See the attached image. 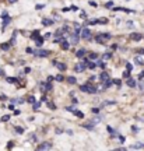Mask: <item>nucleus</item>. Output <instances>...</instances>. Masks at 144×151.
<instances>
[{"label": "nucleus", "mask_w": 144, "mask_h": 151, "mask_svg": "<svg viewBox=\"0 0 144 151\" xmlns=\"http://www.w3.org/2000/svg\"><path fill=\"white\" fill-rule=\"evenodd\" d=\"M67 41H69L71 45H76V43H78V41H80V34L71 32L69 37H67Z\"/></svg>", "instance_id": "f257e3e1"}, {"label": "nucleus", "mask_w": 144, "mask_h": 151, "mask_svg": "<svg viewBox=\"0 0 144 151\" xmlns=\"http://www.w3.org/2000/svg\"><path fill=\"white\" fill-rule=\"evenodd\" d=\"M94 39H95L96 43H105V41L111 39V35H109V34H99V35H96Z\"/></svg>", "instance_id": "f03ea898"}, {"label": "nucleus", "mask_w": 144, "mask_h": 151, "mask_svg": "<svg viewBox=\"0 0 144 151\" xmlns=\"http://www.w3.org/2000/svg\"><path fill=\"white\" fill-rule=\"evenodd\" d=\"M80 90L83 92H88V94H95L96 92V88L94 86H90V84H86V86H81Z\"/></svg>", "instance_id": "7ed1b4c3"}, {"label": "nucleus", "mask_w": 144, "mask_h": 151, "mask_svg": "<svg viewBox=\"0 0 144 151\" xmlns=\"http://www.w3.org/2000/svg\"><path fill=\"white\" fill-rule=\"evenodd\" d=\"M53 146H52V143H48V141H45V143H41V144H38L37 150L39 151H43V150H52Z\"/></svg>", "instance_id": "20e7f679"}, {"label": "nucleus", "mask_w": 144, "mask_h": 151, "mask_svg": "<svg viewBox=\"0 0 144 151\" xmlns=\"http://www.w3.org/2000/svg\"><path fill=\"white\" fill-rule=\"evenodd\" d=\"M34 55L38 56V58H48L49 50H45V49H37V50H34Z\"/></svg>", "instance_id": "39448f33"}, {"label": "nucleus", "mask_w": 144, "mask_h": 151, "mask_svg": "<svg viewBox=\"0 0 144 151\" xmlns=\"http://www.w3.org/2000/svg\"><path fill=\"white\" fill-rule=\"evenodd\" d=\"M80 37L83 38V39H91V31L88 28H81Z\"/></svg>", "instance_id": "423d86ee"}, {"label": "nucleus", "mask_w": 144, "mask_h": 151, "mask_svg": "<svg viewBox=\"0 0 144 151\" xmlns=\"http://www.w3.org/2000/svg\"><path fill=\"white\" fill-rule=\"evenodd\" d=\"M87 69V63L86 62H81V63H78V65H76L74 70L77 71V73H83V71Z\"/></svg>", "instance_id": "0eeeda50"}, {"label": "nucleus", "mask_w": 144, "mask_h": 151, "mask_svg": "<svg viewBox=\"0 0 144 151\" xmlns=\"http://www.w3.org/2000/svg\"><path fill=\"white\" fill-rule=\"evenodd\" d=\"M130 39H132V41H136V42H139V41L143 39V35L139 34V32H133V34H130Z\"/></svg>", "instance_id": "6e6552de"}, {"label": "nucleus", "mask_w": 144, "mask_h": 151, "mask_svg": "<svg viewBox=\"0 0 144 151\" xmlns=\"http://www.w3.org/2000/svg\"><path fill=\"white\" fill-rule=\"evenodd\" d=\"M99 80L102 81V83H105V81L109 80V74H108L107 71H102L101 74H99Z\"/></svg>", "instance_id": "1a4fd4ad"}, {"label": "nucleus", "mask_w": 144, "mask_h": 151, "mask_svg": "<svg viewBox=\"0 0 144 151\" xmlns=\"http://www.w3.org/2000/svg\"><path fill=\"white\" fill-rule=\"evenodd\" d=\"M10 21H11V17H9V16L3 17V25H1V28L4 29V28H6V25H7V24H10Z\"/></svg>", "instance_id": "9d476101"}, {"label": "nucleus", "mask_w": 144, "mask_h": 151, "mask_svg": "<svg viewBox=\"0 0 144 151\" xmlns=\"http://www.w3.org/2000/svg\"><path fill=\"white\" fill-rule=\"evenodd\" d=\"M126 86H127V87H132V88H134V87H136V81H134L133 78H130V77H129L127 80H126Z\"/></svg>", "instance_id": "9b49d317"}, {"label": "nucleus", "mask_w": 144, "mask_h": 151, "mask_svg": "<svg viewBox=\"0 0 144 151\" xmlns=\"http://www.w3.org/2000/svg\"><path fill=\"white\" fill-rule=\"evenodd\" d=\"M130 148H132V150H143V148H144V144H141V143H137V144L130 146Z\"/></svg>", "instance_id": "f8f14e48"}, {"label": "nucleus", "mask_w": 144, "mask_h": 151, "mask_svg": "<svg viewBox=\"0 0 144 151\" xmlns=\"http://www.w3.org/2000/svg\"><path fill=\"white\" fill-rule=\"evenodd\" d=\"M84 55H86V49H78L77 53H76V56H77L78 59H81V58H84Z\"/></svg>", "instance_id": "ddd939ff"}, {"label": "nucleus", "mask_w": 144, "mask_h": 151, "mask_svg": "<svg viewBox=\"0 0 144 151\" xmlns=\"http://www.w3.org/2000/svg\"><path fill=\"white\" fill-rule=\"evenodd\" d=\"M64 41H66V38L60 35V37H56V38H55V41H53V42H55V43H63Z\"/></svg>", "instance_id": "4468645a"}, {"label": "nucleus", "mask_w": 144, "mask_h": 151, "mask_svg": "<svg viewBox=\"0 0 144 151\" xmlns=\"http://www.w3.org/2000/svg\"><path fill=\"white\" fill-rule=\"evenodd\" d=\"M35 43H37L38 48H41V46H42V43H43V38H41V37L35 38Z\"/></svg>", "instance_id": "2eb2a0df"}, {"label": "nucleus", "mask_w": 144, "mask_h": 151, "mask_svg": "<svg viewBox=\"0 0 144 151\" xmlns=\"http://www.w3.org/2000/svg\"><path fill=\"white\" fill-rule=\"evenodd\" d=\"M96 66H98V65H96V63H94V62H87V67H88V69H91V70H94Z\"/></svg>", "instance_id": "dca6fc26"}, {"label": "nucleus", "mask_w": 144, "mask_h": 151, "mask_svg": "<svg viewBox=\"0 0 144 151\" xmlns=\"http://www.w3.org/2000/svg\"><path fill=\"white\" fill-rule=\"evenodd\" d=\"M96 65L99 66L102 70H105V67H107V65H105V60H104V59H102V60H98V63H96Z\"/></svg>", "instance_id": "f3484780"}, {"label": "nucleus", "mask_w": 144, "mask_h": 151, "mask_svg": "<svg viewBox=\"0 0 144 151\" xmlns=\"http://www.w3.org/2000/svg\"><path fill=\"white\" fill-rule=\"evenodd\" d=\"M134 62H136L137 65H144L143 58H140V56H136V58H134Z\"/></svg>", "instance_id": "a211bd4d"}, {"label": "nucleus", "mask_w": 144, "mask_h": 151, "mask_svg": "<svg viewBox=\"0 0 144 151\" xmlns=\"http://www.w3.org/2000/svg\"><path fill=\"white\" fill-rule=\"evenodd\" d=\"M56 66H58V69H59L60 71H64L66 69H67V66L64 65V63H59V65H56Z\"/></svg>", "instance_id": "6ab92c4d"}, {"label": "nucleus", "mask_w": 144, "mask_h": 151, "mask_svg": "<svg viewBox=\"0 0 144 151\" xmlns=\"http://www.w3.org/2000/svg\"><path fill=\"white\" fill-rule=\"evenodd\" d=\"M83 127H86V129H88V130H91V132H92V130H94V124H92V123H84V124H83Z\"/></svg>", "instance_id": "aec40b11"}, {"label": "nucleus", "mask_w": 144, "mask_h": 151, "mask_svg": "<svg viewBox=\"0 0 144 151\" xmlns=\"http://www.w3.org/2000/svg\"><path fill=\"white\" fill-rule=\"evenodd\" d=\"M46 106H48L49 109H52V111H55V109H56V105H55L53 102H49V101H46Z\"/></svg>", "instance_id": "412c9836"}, {"label": "nucleus", "mask_w": 144, "mask_h": 151, "mask_svg": "<svg viewBox=\"0 0 144 151\" xmlns=\"http://www.w3.org/2000/svg\"><path fill=\"white\" fill-rule=\"evenodd\" d=\"M53 22H55L53 20H48V18H45V20L42 21V24H43V25H52Z\"/></svg>", "instance_id": "4be33fe9"}, {"label": "nucleus", "mask_w": 144, "mask_h": 151, "mask_svg": "<svg viewBox=\"0 0 144 151\" xmlns=\"http://www.w3.org/2000/svg\"><path fill=\"white\" fill-rule=\"evenodd\" d=\"M6 81H7V83H11V84H16L18 80H17L16 77H14V78H13V77H7V78H6Z\"/></svg>", "instance_id": "5701e85b"}, {"label": "nucleus", "mask_w": 144, "mask_h": 151, "mask_svg": "<svg viewBox=\"0 0 144 151\" xmlns=\"http://www.w3.org/2000/svg\"><path fill=\"white\" fill-rule=\"evenodd\" d=\"M62 48H63L64 50H67V49L70 48V42H69V41H64V42L62 43Z\"/></svg>", "instance_id": "b1692460"}, {"label": "nucleus", "mask_w": 144, "mask_h": 151, "mask_svg": "<svg viewBox=\"0 0 144 151\" xmlns=\"http://www.w3.org/2000/svg\"><path fill=\"white\" fill-rule=\"evenodd\" d=\"M111 58H112V53H111V52H107V53L102 56V59H104V60H109Z\"/></svg>", "instance_id": "393cba45"}, {"label": "nucleus", "mask_w": 144, "mask_h": 151, "mask_svg": "<svg viewBox=\"0 0 144 151\" xmlns=\"http://www.w3.org/2000/svg\"><path fill=\"white\" fill-rule=\"evenodd\" d=\"M39 108H41V102H35V104H32V109H34V111H38Z\"/></svg>", "instance_id": "a878e982"}, {"label": "nucleus", "mask_w": 144, "mask_h": 151, "mask_svg": "<svg viewBox=\"0 0 144 151\" xmlns=\"http://www.w3.org/2000/svg\"><path fill=\"white\" fill-rule=\"evenodd\" d=\"M74 115L77 116V118H80V119H83L84 118V113L83 112H80V111H74Z\"/></svg>", "instance_id": "bb28decb"}, {"label": "nucleus", "mask_w": 144, "mask_h": 151, "mask_svg": "<svg viewBox=\"0 0 144 151\" xmlns=\"http://www.w3.org/2000/svg\"><path fill=\"white\" fill-rule=\"evenodd\" d=\"M14 130H16L18 134H22V133H24V129H22V127H20V126H16V127H14Z\"/></svg>", "instance_id": "cd10ccee"}, {"label": "nucleus", "mask_w": 144, "mask_h": 151, "mask_svg": "<svg viewBox=\"0 0 144 151\" xmlns=\"http://www.w3.org/2000/svg\"><path fill=\"white\" fill-rule=\"evenodd\" d=\"M9 48H10V43H1L0 45V49H3V50H7Z\"/></svg>", "instance_id": "c85d7f7f"}, {"label": "nucleus", "mask_w": 144, "mask_h": 151, "mask_svg": "<svg viewBox=\"0 0 144 151\" xmlns=\"http://www.w3.org/2000/svg\"><path fill=\"white\" fill-rule=\"evenodd\" d=\"M99 122H101V118H94L92 120H91V123L94 124V126H95V124H98Z\"/></svg>", "instance_id": "c756f323"}, {"label": "nucleus", "mask_w": 144, "mask_h": 151, "mask_svg": "<svg viewBox=\"0 0 144 151\" xmlns=\"http://www.w3.org/2000/svg\"><path fill=\"white\" fill-rule=\"evenodd\" d=\"M98 24H108V18H98Z\"/></svg>", "instance_id": "7c9ffc66"}, {"label": "nucleus", "mask_w": 144, "mask_h": 151, "mask_svg": "<svg viewBox=\"0 0 144 151\" xmlns=\"http://www.w3.org/2000/svg\"><path fill=\"white\" fill-rule=\"evenodd\" d=\"M112 83H113V81H111V80L105 81V84H104V88H109V87L112 86Z\"/></svg>", "instance_id": "2f4dec72"}, {"label": "nucleus", "mask_w": 144, "mask_h": 151, "mask_svg": "<svg viewBox=\"0 0 144 151\" xmlns=\"http://www.w3.org/2000/svg\"><path fill=\"white\" fill-rule=\"evenodd\" d=\"M67 81H69V84H76V77H69V78H67Z\"/></svg>", "instance_id": "473e14b6"}, {"label": "nucleus", "mask_w": 144, "mask_h": 151, "mask_svg": "<svg viewBox=\"0 0 144 151\" xmlns=\"http://www.w3.org/2000/svg\"><path fill=\"white\" fill-rule=\"evenodd\" d=\"M105 7H107V9H113V1H108V3H105Z\"/></svg>", "instance_id": "72a5a7b5"}, {"label": "nucleus", "mask_w": 144, "mask_h": 151, "mask_svg": "<svg viewBox=\"0 0 144 151\" xmlns=\"http://www.w3.org/2000/svg\"><path fill=\"white\" fill-rule=\"evenodd\" d=\"M9 119H10V115H4L1 116V122H9Z\"/></svg>", "instance_id": "f704fd0d"}, {"label": "nucleus", "mask_w": 144, "mask_h": 151, "mask_svg": "<svg viewBox=\"0 0 144 151\" xmlns=\"http://www.w3.org/2000/svg\"><path fill=\"white\" fill-rule=\"evenodd\" d=\"M9 43H10V45H14V43H16V32L13 34V38L10 39V42Z\"/></svg>", "instance_id": "c9c22d12"}, {"label": "nucleus", "mask_w": 144, "mask_h": 151, "mask_svg": "<svg viewBox=\"0 0 144 151\" xmlns=\"http://www.w3.org/2000/svg\"><path fill=\"white\" fill-rule=\"evenodd\" d=\"M55 80L60 83V81H63V80H64V77H63V76H60V74H59V76H56V77H55Z\"/></svg>", "instance_id": "e433bc0d"}, {"label": "nucleus", "mask_w": 144, "mask_h": 151, "mask_svg": "<svg viewBox=\"0 0 144 151\" xmlns=\"http://www.w3.org/2000/svg\"><path fill=\"white\" fill-rule=\"evenodd\" d=\"M38 37H39V31H38V29H37L35 32H32L31 38H32V39H35V38H38Z\"/></svg>", "instance_id": "4c0bfd02"}, {"label": "nucleus", "mask_w": 144, "mask_h": 151, "mask_svg": "<svg viewBox=\"0 0 144 151\" xmlns=\"http://www.w3.org/2000/svg\"><path fill=\"white\" fill-rule=\"evenodd\" d=\"M113 84H116L117 87H120V86H122V81L119 80V78H116V80H113Z\"/></svg>", "instance_id": "58836bf2"}, {"label": "nucleus", "mask_w": 144, "mask_h": 151, "mask_svg": "<svg viewBox=\"0 0 144 151\" xmlns=\"http://www.w3.org/2000/svg\"><path fill=\"white\" fill-rule=\"evenodd\" d=\"M28 102H30V104H35V97H32V95H31V97H28Z\"/></svg>", "instance_id": "ea45409f"}, {"label": "nucleus", "mask_w": 144, "mask_h": 151, "mask_svg": "<svg viewBox=\"0 0 144 151\" xmlns=\"http://www.w3.org/2000/svg\"><path fill=\"white\" fill-rule=\"evenodd\" d=\"M96 58H98V55H96V53H90V59L91 60H95Z\"/></svg>", "instance_id": "a19ab883"}, {"label": "nucleus", "mask_w": 144, "mask_h": 151, "mask_svg": "<svg viewBox=\"0 0 144 151\" xmlns=\"http://www.w3.org/2000/svg\"><path fill=\"white\" fill-rule=\"evenodd\" d=\"M123 77H125V78H129V77H130V71H125V73H123Z\"/></svg>", "instance_id": "79ce46f5"}, {"label": "nucleus", "mask_w": 144, "mask_h": 151, "mask_svg": "<svg viewBox=\"0 0 144 151\" xmlns=\"http://www.w3.org/2000/svg\"><path fill=\"white\" fill-rule=\"evenodd\" d=\"M66 111H69V112H74L76 109H74V106H67V108H66Z\"/></svg>", "instance_id": "37998d69"}, {"label": "nucleus", "mask_w": 144, "mask_h": 151, "mask_svg": "<svg viewBox=\"0 0 144 151\" xmlns=\"http://www.w3.org/2000/svg\"><path fill=\"white\" fill-rule=\"evenodd\" d=\"M91 112L92 113H99V108H92L91 109Z\"/></svg>", "instance_id": "c03bdc74"}, {"label": "nucleus", "mask_w": 144, "mask_h": 151, "mask_svg": "<svg viewBox=\"0 0 144 151\" xmlns=\"http://www.w3.org/2000/svg\"><path fill=\"white\" fill-rule=\"evenodd\" d=\"M14 146V141H9V144H7V148H13Z\"/></svg>", "instance_id": "a18cd8bd"}, {"label": "nucleus", "mask_w": 144, "mask_h": 151, "mask_svg": "<svg viewBox=\"0 0 144 151\" xmlns=\"http://www.w3.org/2000/svg\"><path fill=\"white\" fill-rule=\"evenodd\" d=\"M126 67H127V70H129V71H132V69H133V66L130 65V63H126Z\"/></svg>", "instance_id": "49530a36"}, {"label": "nucleus", "mask_w": 144, "mask_h": 151, "mask_svg": "<svg viewBox=\"0 0 144 151\" xmlns=\"http://www.w3.org/2000/svg\"><path fill=\"white\" fill-rule=\"evenodd\" d=\"M132 130H133L134 133H137V132H139V127H136V126H132Z\"/></svg>", "instance_id": "de8ad7c7"}, {"label": "nucleus", "mask_w": 144, "mask_h": 151, "mask_svg": "<svg viewBox=\"0 0 144 151\" xmlns=\"http://www.w3.org/2000/svg\"><path fill=\"white\" fill-rule=\"evenodd\" d=\"M6 99H7V97H6V95H3V94H1V95H0V101H6Z\"/></svg>", "instance_id": "09e8293b"}, {"label": "nucleus", "mask_w": 144, "mask_h": 151, "mask_svg": "<svg viewBox=\"0 0 144 151\" xmlns=\"http://www.w3.org/2000/svg\"><path fill=\"white\" fill-rule=\"evenodd\" d=\"M90 6H92V7H96V3H95V1H92V0H90Z\"/></svg>", "instance_id": "8fccbe9b"}, {"label": "nucleus", "mask_w": 144, "mask_h": 151, "mask_svg": "<svg viewBox=\"0 0 144 151\" xmlns=\"http://www.w3.org/2000/svg\"><path fill=\"white\" fill-rule=\"evenodd\" d=\"M35 9H37V10H41V9H43V4H37Z\"/></svg>", "instance_id": "3c124183"}, {"label": "nucleus", "mask_w": 144, "mask_h": 151, "mask_svg": "<svg viewBox=\"0 0 144 151\" xmlns=\"http://www.w3.org/2000/svg\"><path fill=\"white\" fill-rule=\"evenodd\" d=\"M70 9H71V10H73V11H77V10H78V7H77V6H71Z\"/></svg>", "instance_id": "603ef678"}, {"label": "nucleus", "mask_w": 144, "mask_h": 151, "mask_svg": "<svg viewBox=\"0 0 144 151\" xmlns=\"http://www.w3.org/2000/svg\"><path fill=\"white\" fill-rule=\"evenodd\" d=\"M108 132H109L111 134H113V129H112V127H111V126H108Z\"/></svg>", "instance_id": "864d4df0"}, {"label": "nucleus", "mask_w": 144, "mask_h": 151, "mask_svg": "<svg viewBox=\"0 0 144 151\" xmlns=\"http://www.w3.org/2000/svg\"><path fill=\"white\" fill-rule=\"evenodd\" d=\"M137 53H140V55H144V49H137Z\"/></svg>", "instance_id": "5fc2aeb1"}, {"label": "nucleus", "mask_w": 144, "mask_h": 151, "mask_svg": "<svg viewBox=\"0 0 144 151\" xmlns=\"http://www.w3.org/2000/svg\"><path fill=\"white\" fill-rule=\"evenodd\" d=\"M66 133H67V134H69V136H71V134H73V130H66Z\"/></svg>", "instance_id": "6e6d98bb"}, {"label": "nucleus", "mask_w": 144, "mask_h": 151, "mask_svg": "<svg viewBox=\"0 0 144 151\" xmlns=\"http://www.w3.org/2000/svg\"><path fill=\"white\" fill-rule=\"evenodd\" d=\"M60 133H63V130H62V129H56V134H60Z\"/></svg>", "instance_id": "4d7b16f0"}, {"label": "nucleus", "mask_w": 144, "mask_h": 151, "mask_svg": "<svg viewBox=\"0 0 144 151\" xmlns=\"http://www.w3.org/2000/svg\"><path fill=\"white\" fill-rule=\"evenodd\" d=\"M30 71H31V69H30V67H25V69H24V73H30Z\"/></svg>", "instance_id": "13d9d810"}, {"label": "nucleus", "mask_w": 144, "mask_h": 151, "mask_svg": "<svg viewBox=\"0 0 144 151\" xmlns=\"http://www.w3.org/2000/svg\"><path fill=\"white\" fill-rule=\"evenodd\" d=\"M7 1H9L10 4H14V3H17V0H7Z\"/></svg>", "instance_id": "bf43d9fd"}, {"label": "nucleus", "mask_w": 144, "mask_h": 151, "mask_svg": "<svg viewBox=\"0 0 144 151\" xmlns=\"http://www.w3.org/2000/svg\"><path fill=\"white\" fill-rule=\"evenodd\" d=\"M119 140H120V143H123V141H125V137H123V136H119Z\"/></svg>", "instance_id": "052dcab7"}, {"label": "nucleus", "mask_w": 144, "mask_h": 151, "mask_svg": "<svg viewBox=\"0 0 144 151\" xmlns=\"http://www.w3.org/2000/svg\"><path fill=\"white\" fill-rule=\"evenodd\" d=\"M80 17H83V18H86V13H84V11H81V14H80Z\"/></svg>", "instance_id": "680f3d73"}, {"label": "nucleus", "mask_w": 144, "mask_h": 151, "mask_svg": "<svg viewBox=\"0 0 144 151\" xmlns=\"http://www.w3.org/2000/svg\"><path fill=\"white\" fill-rule=\"evenodd\" d=\"M48 81H49V83H52V81H53V77H52V76H50V77H48Z\"/></svg>", "instance_id": "e2e57ef3"}, {"label": "nucleus", "mask_w": 144, "mask_h": 151, "mask_svg": "<svg viewBox=\"0 0 144 151\" xmlns=\"http://www.w3.org/2000/svg\"><path fill=\"white\" fill-rule=\"evenodd\" d=\"M143 77H144V71H143V73H140V76H139V78H140V80H141V78H143Z\"/></svg>", "instance_id": "0e129e2a"}, {"label": "nucleus", "mask_w": 144, "mask_h": 151, "mask_svg": "<svg viewBox=\"0 0 144 151\" xmlns=\"http://www.w3.org/2000/svg\"><path fill=\"white\" fill-rule=\"evenodd\" d=\"M0 76H4V71L1 70V69H0Z\"/></svg>", "instance_id": "69168bd1"}]
</instances>
